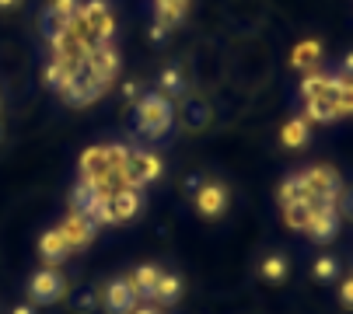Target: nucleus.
<instances>
[{
	"label": "nucleus",
	"instance_id": "10",
	"mask_svg": "<svg viewBox=\"0 0 353 314\" xmlns=\"http://www.w3.org/2000/svg\"><path fill=\"white\" fill-rule=\"evenodd\" d=\"M77 213H84L94 227L112 224V192H109V189H98V192L84 202V209H77Z\"/></svg>",
	"mask_w": 353,
	"mask_h": 314
},
{
	"label": "nucleus",
	"instance_id": "15",
	"mask_svg": "<svg viewBox=\"0 0 353 314\" xmlns=\"http://www.w3.org/2000/svg\"><path fill=\"white\" fill-rule=\"evenodd\" d=\"M305 119L329 126V123L339 119V109H336V101H329V98H312V101H305Z\"/></svg>",
	"mask_w": 353,
	"mask_h": 314
},
{
	"label": "nucleus",
	"instance_id": "13",
	"mask_svg": "<svg viewBox=\"0 0 353 314\" xmlns=\"http://www.w3.org/2000/svg\"><path fill=\"white\" fill-rule=\"evenodd\" d=\"M154 300L158 307H172V304H179L182 300V280L175 276V273H161V280H158V286H154Z\"/></svg>",
	"mask_w": 353,
	"mask_h": 314
},
{
	"label": "nucleus",
	"instance_id": "28",
	"mask_svg": "<svg viewBox=\"0 0 353 314\" xmlns=\"http://www.w3.org/2000/svg\"><path fill=\"white\" fill-rule=\"evenodd\" d=\"M339 304L343 307H353V276H346V283L339 286Z\"/></svg>",
	"mask_w": 353,
	"mask_h": 314
},
{
	"label": "nucleus",
	"instance_id": "12",
	"mask_svg": "<svg viewBox=\"0 0 353 314\" xmlns=\"http://www.w3.org/2000/svg\"><path fill=\"white\" fill-rule=\"evenodd\" d=\"M39 255L46 258V262H63L67 255H70V244L63 241V234H60V227H53V231H46L42 238H39Z\"/></svg>",
	"mask_w": 353,
	"mask_h": 314
},
{
	"label": "nucleus",
	"instance_id": "27",
	"mask_svg": "<svg viewBox=\"0 0 353 314\" xmlns=\"http://www.w3.org/2000/svg\"><path fill=\"white\" fill-rule=\"evenodd\" d=\"M319 52H322V49H319L315 42H308V45H301V49L294 52V63H297V67H305V60H308V56H319Z\"/></svg>",
	"mask_w": 353,
	"mask_h": 314
},
{
	"label": "nucleus",
	"instance_id": "3",
	"mask_svg": "<svg viewBox=\"0 0 353 314\" xmlns=\"http://www.w3.org/2000/svg\"><path fill=\"white\" fill-rule=\"evenodd\" d=\"M77 25L88 28L91 42H112L116 21H112V11H109V0H81Z\"/></svg>",
	"mask_w": 353,
	"mask_h": 314
},
{
	"label": "nucleus",
	"instance_id": "33",
	"mask_svg": "<svg viewBox=\"0 0 353 314\" xmlns=\"http://www.w3.org/2000/svg\"><path fill=\"white\" fill-rule=\"evenodd\" d=\"M21 0H0V11H11V8H18Z\"/></svg>",
	"mask_w": 353,
	"mask_h": 314
},
{
	"label": "nucleus",
	"instance_id": "20",
	"mask_svg": "<svg viewBox=\"0 0 353 314\" xmlns=\"http://www.w3.org/2000/svg\"><path fill=\"white\" fill-rule=\"evenodd\" d=\"M259 273H263V280H270V283H283L287 280V273H290V262H287V255H266L263 258V266H259Z\"/></svg>",
	"mask_w": 353,
	"mask_h": 314
},
{
	"label": "nucleus",
	"instance_id": "1",
	"mask_svg": "<svg viewBox=\"0 0 353 314\" xmlns=\"http://www.w3.org/2000/svg\"><path fill=\"white\" fill-rule=\"evenodd\" d=\"M172 123H175V109H172V101H168L161 91H158V94L147 91V94L137 101V133H140V136L161 140V136H168Z\"/></svg>",
	"mask_w": 353,
	"mask_h": 314
},
{
	"label": "nucleus",
	"instance_id": "14",
	"mask_svg": "<svg viewBox=\"0 0 353 314\" xmlns=\"http://www.w3.org/2000/svg\"><path fill=\"white\" fill-rule=\"evenodd\" d=\"M158 87H161L165 98L172 94V98L182 101V98H185V74H182V67H179V63H168V67L161 70V77H158Z\"/></svg>",
	"mask_w": 353,
	"mask_h": 314
},
{
	"label": "nucleus",
	"instance_id": "5",
	"mask_svg": "<svg viewBox=\"0 0 353 314\" xmlns=\"http://www.w3.org/2000/svg\"><path fill=\"white\" fill-rule=\"evenodd\" d=\"M196 209L203 220H217L228 213V189L221 182H203L196 192Z\"/></svg>",
	"mask_w": 353,
	"mask_h": 314
},
{
	"label": "nucleus",
	"instance_id": "31",
	"mask_svg": "<svg viewBox=\"0 0 353 314\" xmlns=\"http://www.w3.org/2000/svg\"><path fill=\"white\" fill-rule=\"evenodd\" d=\"M11 314H35V304H18L11 307Z\"/></svg>",
	"mask_w": 353,
	"mask_h": 314
},
{
	"label": "nucleus",
	"instance_id": "2",
	"mask_svg": "<svg viewBox=\"0 0 353 314\" xmlns=\"http://www.w3.org/2000/svg\"><path fill=\"white\" fill-rule=\"evenodd\" d=\"M165 171L161 157L150 154V150H130V161L119 175V185H130V189H147L150 182H158Z\"/></svg>",
	"mask_w": 353,
	"mask_h": 314
},
{
	"label": "nucleus",
	"instance_id": "29",
	"mask_svg": "<svg viewBox=\"0 0 353 314\" xmlns=\"http://www.w3.org/2000/svg\"><path fill=\"white\" fill-rule=\"evenodd\" d=\"M339 77H346V81H353V49L343 56V67H339Z\"/></svg>",
	"mask_w": 353,
	"mask_h": 314
},
{
	"label": "nucleus",
	"instance_id": "4",
	"mask_svg": "<svg viewBox=\"0 0 353 314\" xmlns=\"http://www.w3.org/2000/svg\"><path fill=\"white\" fill-rule=\"evenodd\" d=\"M28 297H32V304H39V307L60 304V300L67 297V280H63L57 269H39V273L28 280Z\"/></svg>",
	"mask_w": 353,
	"mask_h": 314
},
{
	"label": "nucleus",
	"instance_id": "25",
	"mask_svg": "<svg viewBox=\"0 0 353 314\" xmlns=\"http://www.w3.org/2000/svg\"><path fill=\"white\" fill-rule=\"evenodd\" d=\"M140 91H143V84H140L137 77H130V81H123V98H126V101H140V98H143Z\"/></svg>",
	"mask_w": 353,
	"mask_h": 314
},
{
	"label": "nucleus",
	"instance_id": "24",
	"mask_svg": "<svg viewBox=\"0 0 353 314\" xmlns=\"http://www.w3.org/2000/svg\"><path fill=\"white\" fill-rule=\"evenodd\" d=\"M336 109L339 116H353V81H339V91H336Z\"/></svg>",
	"mask_w": 353,
	"mask_h": 314
},
{
	"label": "nucleus",
	"instance_id": "26",
	"mask_svg": "<svg viewBox=\"0 0 353 314\" xmlns=\"http://www.w3.org/2000/svg\"><path fill=\"white\" fill-rule=\"evenodd\" d=\"M336 209H339V217H350V220H353V189H346V192L339 196Z\"/></svg>",
	"mask_w": 353,
	"mask_h": 314
},
{
	"label": "nucleus",
	"instance_id": "19",
	"mask_svg": "<svg viewBox=\"0 0 353 314\" xmlns=\"http://www.w3.org/2000/svg\"><path fill=\"white\" fill-rule=\"evenodd\" d=\"M185 8H189V0H158V21L165 28H175V25H182Z\"/></svg>",
	"mask_w": 353,
	"mask_h": 314
},
{
	"label": "nucleus",
	"instance_id": "6",
	"mask_svg": "<svg viewBox=\"0 0 353 314\" xmlns=\"http://www.w3.org/2000/svg\"><path fill=\"white\" fill-rule=\"evenodd\" d=\"M60 234H63V241L70 244V251H77V248H88V244L94 241L98 227H94V224H91L84 213L70 209V213L63 217V224H60Z\"/></svg>",
	"mask_w": 353,
	"mask_h": 314
},
{
	"label": "nucleus",
	"instance_id": "11",
	"mask_svg": "<svg viewBox=\"0 0 353 314\" xmlns=\"http://www.w3.org/2000/svg\"><path fill=\"white\" fill-rule=\"evenodd\" d=\"M308 136H312V123L305 119V116H294L290 123H283V129H280V143L287 147V150H301L308 143Z\"/></svg>",
	"mask_w": 353,
	"mask_h": 314
},
{
	"label": "nucleus",
	"instance_id": "22",
	"mask_svg": "<svg viewBox=\"0 0 353 314\" xmlns=\"http://www.w3.org/2000/svg\"><path fill=\"white\" fill-rule=\"evenodd\" d=\"M312 276L315 280H322V283H329V280H336L339 276V258H332V255H322L315 266H312Z\"/></svg>",
	"mask_w": 353,
	"mask_h": 314
},
{
	"label": "nucleus",
	"instance_id": "8",
	"mask_svg": "<svg viewBox=\"0 0 353 314\" xmlns=\"http://www.w3.org/2000/svg\"><path fill=\"white\" fill-rule=\"evenodd\" d=\"M137 300H140V297H137V290H133L130 280H112V283L105 286L102 307H105L109 314H133Z\"/></svg>",
	"mask_w": 353,
	"mask_h": 314
},
{
	"label": "nucleus",
	"instance_id": "17",
	"mask_svg": "<svg viewBox=\"0 0 353 314\" xmlns=\"http://www.w3.org/2000/svg\"><path fill=\"white\" fill-rule=\"evenodd\" d=\"M315 209H319V206H315L312 199H297V202H287V206H283V220H287L290 227H297V231H305Z\"/></svg>",
	"mask_w": 353,
	"mask_h": 314
},
{
	"label": "nucleus",
	"instance_id": "34",
	"mask_svg": "<svg viewBox=\"0 0 353 314\" xmlns=\"http://www.w3.org/2000/svg\"><path fill=\"white\" fill-rule=\"evenodd\" d=\"M0 136H4V126H0Z\"/></svg>",
	"mask_w": 353,
	"mask_h": 314
},
{
	"label": "nucleus",
	"instance_id": "30",
	"mask_svg": "<svg viewBox=\"0 0 353 314\" xmlns=\"http://www.w3.org/2000/svg\"><path fill=\"white\" fill-rule=\"evenodd\" d=\"M165 35H168V28H165L161 21H154V25H150V42H165Z\"/></svg>",
	"mask_w": 353,
	"mask_h": 314
},
{
	"label": "nucleus",
	"instance_id": "21",
	"mask_svg": "<svg viewBox=\"0 0 353 314\" xmlns=\"http://www.w3.org/2000/svg\"><path fill=\"white\" fill-rule=\"evenodd\" d=\"M297 199H308L305 175H290V178L280 185V206H287V202H297Z\"/></svg>",
	"mask_w": 353,
	"mask_h": 314
},
{
	"label": "nucleus",
	"instance_id": "18",
	"mask_svg": "<svg viewBox=\"0 0 353 314\" xmlns=\"http://www.w3.org/2000/svg\"><path fill=\"white\" fill-rule=\"evenodd\" d=\"M182 119H185V126H189V129H199V126H203V123L210 119L207 101H203V98L185 94V98H182Z\"/></svg>",
	"mask_w": 353,
	"mask_h": 314
},
{
	"label": "nucleus",
	"instance_id": "9",
	"mask_svg": "<svg viewBox=\"0 0 353 314\" xmlns=\"http://www.w3.org/2000/svg\"><path fill=\"white\" fill-rule=\"evenodd\" d=\"M140 206H143V196L140 189H130V185H119L112 189V224H126L140 213Z\"/></svg>",
	"mask_w": 353,
	"mask_h": 314
},
{
	"label": "nucleus",
	"instance_id": "7",
	"mask_svg": "<svg viewBox=\"0 0 353 314\" xmlns=\"http://www.w3.org/2000/svg\"><path fill=\"white\" fill-rule=\"evenodd\" d=\"M339 209L336 206H319L315 213H312V220H308V238L312 241H319V244H329V241H336V234H339Z\"/></svg>",
	"mask_w": 353,
	"mask_h": 314
},
{
	"label": "nucleus",
	"instance_id": "32",
	"mask_svg": "<svg viewBox=\"0 0 353 314\" xmlns=\"http://www.w3.org/2000/svg\"><path fill=\"white\" fill-rule=\"evenodd\" d=\"M133 314H161V307H150L147 304V307H133Z\"/></svg>",
	"mask_w": 353,
	"mask_h": 314
},
{
	"label": "nucleus",
	"instance_id": "16",
	"mask_svg": "<svg viewBox=\"0 0 353 314\" xmlns=\"http://www.w3.org/2000/svg\"><path fill=\"white\" fill-rule=\"evenodd\" d=\"M158 280H161V269L150 262V266H140L137 273H133V290H137V297H143V300H150L154 297V286H158Z\"/></svg>",
	"mask_w": 353,
	"mask_h": 314
},
{
	"label": "nucleus",
	"instance_id": "23",
	"mask_svg": "<svg viewBox=\"0 0 353 314\" xmlns=\"http://www.w3.org/2000/svg\"><path fill=\"white\" fill-rule=\"evenodd\" d=\"M53 11L57 18H63L67 25H77V14H81V0H53Z\"/></svg>",
	"mask_w": 353,
	"mask_h": 314
}]
</instances>
